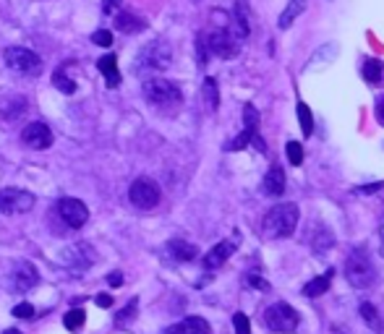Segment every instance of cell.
<instances>
[{"label":"cell","mask_w":384,"mask_h":334,"mask_svg":"<svg viewBox=\"0 0 384 334\" xmlns=\"http://www.w3.org/2000/svg\"><path fill=\"white\" fill-rule=\"evenodd\" d=\"M3 334H21V332H19V329H6Z\"/></svg>","instance_id":"obj_43"},{"label":"cell","mask_w":384,"mask_h":334,"mask_svg":"<svg viewBox=\"0 0 384 334\" xmlns=\"http://www.w3.org/2000/svg\"><path fill=\"white\" fill-rule=\"evenodd\" d=\"M196 60H199V68L207 66V39H204L202 34L196 37Z\"/></svg>","instance_id":"obj_34"},{"label":"cell","mask_w":384,"mask_h":334,"mask_svg":"<svg viewBox=\"0 0 384 334\" xmlns=\"http://www.w3.org/2000/svg\"><path fill=\"white\" fill-rule=\"evenodd\" d=\"M173 63V50H170L168 42H149L147 47H141V53L136 58V71L139 73H152V71H165V68Z\"/></svg>","instance_id":"obj_4"},{"label":"cell","mask_w":384,"mask_h":334,"mask_svg":"<svg viewBox=\"0 0 384 334\" xmlns=\"http://www.w3.org/2000/svg\"><path fill=\"white\" fill-rule=\"evenodd\" d=\"M37 282H40V272H37L29 261H19L16 269H13V288L26 292V290H32Z\"/></svg>","instance_id":"obj_12"},{"label":"cell","mask_w":384,"mask_h":334,"mask_svg":"<svg viewBox=\"0 0 384 334\" xmlns=\"http://www.w3.org/2000/svg\"><path fill=\"white\" fill-rule=\"evenodd\" d=\"M128 199L136 209H155L159 204V186L149 178H136L128 188Z\"/></svg>","instance_id":"obj_8"},{"label":"cell","mask_w":384,"mask_h":334,"mask_svg":"<svg viewBox=\"0 0 384 334\" xmlns=\"http://www.w3.org/2000/svg\"><path fill=\"white\" fill-rule=\"evenodd\" d=\"M311 245H314V251H317L319 256H322L324 251H329V248L335 245V235H332V230L324 227V225H319V230H317V235H314Z\"/></svg>","instance_id":"obj_21"},{"label":"cell","mask_w":384,"mask_h":334,"mask_svg":"<svg viewBox=\"0 0 384 334\" xmlns=\"http://www.w3.org/2000/svg\"><path fill=\"white\" fill-rule=\"evenodd\" d=\"M382 76H384L382 60H376V58H369V60L363 63V78H366L369 84H382Z\"/></svg>","instance_id":"obj_22"},{"label":"cell","mask_w":384,"mask_h":334,"mask_svg":"<svg viewBox=\"0 0 384 334\" xmlns=\"http://www.w3.org/2000/svg\"><path fill=\"white\" fill-rule=\"evenodd\" d=\"M361 319L372 326V332H376V334L384 332V324H382V319H379V313H376V308H374L372 303H361Z\"/></svg>","instance_id":"obj_23"},{"label":"cell","mask_w":384,"mask_h":334,"mask_svg":"<svg viewBox=\"0 0 384 334\" xmlns=\"http://www.w3.org/2000/svg\"><path fill=\"white\" fill-rule=\"evenodd\" d=\"M13 316H16V319H32V316H34V306H32V303H19V306L13 308Z\"/></svg>","instance_id":"obj_35"},{"label":"cell","mask_w":384,"mask_h":334,"mask_svg":"<svg viewBox=\"0 0 384 334\" xmlns=\"http://www.w3.org/2000/svg\"><path fill=\"white\" fill-rule=\"evenodd\" d=\"M53 84H55V89L63 91V94H73V91H76V84H73V78L66 73V68H58L55 73H53Z\"/></svg>","instance_id":"obj_26"},{"label":"cell","mask_w":384,"mask_h":334,"mask_svg":"<svg viewBox=\"0 0 384 334\" xmlns=\"http://www.w3.org/2000/svg\"><path fill=\"white\" fill-rule=\"evenodd\" d=\"M256 134H259V131H254V128H246V125H243V131H241V134H238L225 149L227 152H241V149H246V146L251 144V139H254Z\"/></svg>","instance_id":"obj_27"},{"label":"cell","mask_w":384,"mask_h":334,"mask_svg":"<svg viewBox=\"0 0 384 334\" xmlns=\"http://www.w3.org/2000/svg\"><path fill=\"white\" fill-rule=\"evenodd\" d=\"M345 277L356 290H369L376 285V264L366 248H353L351 256L345 258Z\"/></svg>","instance_id":"obj_1"},{"label":"cell","mask_w":384,"mask_h":334,"mask_svg":"<svg viewBox=\"0 0 384 334\" xmlns=\"http://www.w3.org/2000/svg\"><path fill=\"white\" fill-rule=\"evenodd\" d=\"M121 3H123V0H102V11L105 13L118 11V8H121Z\"/></svg>","instance_id":"obj_37"},{"label":"cell","mask_w":384,"mask_h":334,"mask_svg":"<svg viewBox=\"0 0 384 334\" xmlns=\"http://www.w3.org/2000/svg\"><path fill=\"white\" fill-rule=\"evenodd\" d=\"M335 58H338V45H322L317 53H314L311 63H308L306 68H308V71H314V68H319V60H324V63H332ZM324 63H322V66H324Z\"/></svg>","instance_id":"obj_24"},{"label":"cell","mask_w":384,"mask_h":334,"mask_svg":"<svg viewBox=\"0 0 384 334\" xmlns=\"http://www.w3.org/2000/svg\"><path fill=\"white\" fill-rule=\"evenodd\" d=\"M306 11V0H288V6H285V11L280 13V19H277V26L280 29H290L293 21Z\"/></svg>","instance_id":"obj_18"},{"label":"cell","mask_w":384,"mask_h":334,"mask_svg":"<svg viewBox=\"0 0 384 334\" xmlns=\"http://www.w3.org/2000/svg\"><path fill=\"white\" fill-rule=\"evenodd\" d=\"M233 251H236V243H233V240H222V243H217L215 248L204 256V267L207 269H220L227 258L233 256Z\"/></svg>","instance_id":"obj_14"},{"label":"cell","mask_w":384,"mask_h":334,"mask_svg":"<svg viewBox=\"0 0 384 334\" xmlns=\"http://www.w3.org/2000/svg\"><path fill=\"white\" fill-rule=\"evenodd\" d=\"M97 306H100V308H110V306H113V295H100V298H97Z\"/></svg>","instance_id":"obj_40"},{"label":"cell","mask_w":384,"mask_h":334,"mask_svg":"<svg viewBox=\"0 0 384 334\" xmlns=\"http://www.w3.org/2000/svg\"><path fill=\"white\" fill-rule=\"evenodd\" d=\"M285 149H288V159H290V165L298 167L301 162H304V146L298 144V141H288Z\"/></svg>","instance_id":"obj_30"},{"label":"cell","mask_w":384,"mask_h":334,"mask_svg":"<svg viewBox=\"0 0 384 334\" xmlns=\"http://www.w3.org/2000/svg\"><path fill=\"white\" fill-rule=\"evenodd\" d=\"M249 282L254 285V288H259V290H270V282H267V279H261V277H254V274H251Z\"/></svg>","instance_id":"obj_38"},{"label":"cell","mask_w":384,"mask_h":334,"mask_svg":"<svg viewBox=\"0 0 384 334\" xmlns=\"http://www.w3.org/2000/svg\"><path fill=\"white\" fill-rule=\"evenodd\" d=\"M136 308H139V301H131L128 306H125L123 311H121V316H118V326H125V324H131L134 322V316H136Z\"/></svg>","instance_id":"obj_31"},{"label":"cell","mask_w":384,"mask_h":334,"mask_svg":"<svg viewBox=\"0 0 384 334\" xmlns=\"http://www.w3.org/2000/svg\"><path fill=\"white\" fill-rule=\"evenodd\" d=\"M202 94H204V105L215 112L217 105H220V94H217V81H215V78H204Z\"/></svg>","instance_id":"obj_25"},{"label":"cell","mask_w":384,"mask_h":334,"mask_svg":"<svg viewBox=\"0 0 384 334\" xmlns=\"http://www.w3.org/2000/svg\"><path fill=\"white\" fill-rule=\"evenodd\" d=\"M233 326H236V334H251V322L246 313H236L233 316Z\"/></svg>","instance_id":"obj_32"},{"label":"cell","mask_w":384,"mask_h":334,"mask_svg":"<svg viewBox=\"0 0 384 334\" xmlns=\"http://www.w3.org/2000/svg\"><path fill=\"white\" fill-rule=\"evenodd\" d=\"M110 285H113V288H121V285H123V274H118V272L110 274Z\"/></svg>","instance_id":"obj_41"},{"label":"cell","mask_w":384,"mask_h":334,"mask_svg":"<svg viewBox=\"0 0 384 334\" xmlns=\"http://www.w3.org/2000/svg\"><path fill=\"white\" fill-rule=\"evenodd\" d=\"M298 123H301V131H304V136H311L314 134V115H311V110L306 107V102H298Z\"/></svg>","instance_id":"obj_28"},{"label":"cell","mask_w":384,"mask_h":334,"mask_svg":"<svg viewBox=\"0 0 384 334\" xmlns=\"http://www.w3.org/2000/svg\"><path fill=\"white\" fill-rule=\"evenodd\" d=\"M58 212L63 217V222H66L68 227H73V230H76V227H84L87 220H89V209H87V204L79 199H60Z\"/></svg>","instance_id":"obj_10"},{"label":"cell","mask_w":384,"mask_h":334,"mask_svg":"<svg viewBox=\"0 0 384 334\" xmlns=\"http://www.w3.org/2000/svg\"><path fill=\"white\" fill-rule=\"evenodd\" d=\"M21 141L29 149H50L53 146V131H50L47 123L34 121L21 131Z\"/></svg>","instance_id":"obj_11"},{"label":"cell","mask_w":384,"mask_h":334,"mask_svg":"<svg viewBox=\"0 0 384 334\" xmlns=\"http://www.w3.org/2000/svg\"><path fill=\"white\" fill-rule=\"evenodd\" d=\"M379 240H382V256H384V217L382 222H379Z\"/></svg>","instance_id":"obj_42"},{"label":"cell","mask_w":384,"mask_h":334,"mask_svg":"<svg viewBox=\"0 0 384 334\" xmlns=\"http://www.w3.org/2000/svg\"><path fill=\"white\" fill-rule=\"evenodd\" d=\"M168 251L175 261H193L196 258V245L186 243V240H170Z\"/></svg>","instance_id":"obj_19"},{"label":"cell","mask_w":384,"mask_h":334,"mask_svg":"<svg viewBox=\"0 0 384 334\" xmlns=\"http://www.w3.org/2000/svg\"><path fill=\"white\" fill-rule=\"evenodd\" d=\"M165 334H209V324L199 319V316H189V319L178 322L175 326H170Z\"/></svg>","instance_id":"obj_15"},{"label":"cell","mask_w":384,"mask_h":334,"mask_svg":"<svg viewBox=\"0 0 384 334\" xmlns=\"http://www.w3.org/2000/svg\"><path fill=\"white\" fill-rule=\"evenodd\" d=\"M144 97L157 107H178L183 102V91L168 78H149L144 84Z\"/></svg>","instance_id":"obj_5"},{"label":"cell","mask_w":384,"mask_h":334,"mask_svg":"<svg viewBox=\"0 0 384 334\" xmlns=\"http://www.w3.org/2000/svg\"><path fill=\"white\" fill-rule=\"evenodd\" d=\"M115 26H118V32H123V34H136L147 26V21H141L134 13H121V16L115 19Z\"/></svg>","instance_id":"obj_20"},{"label":"cell","mask_w":384,"mask_h":334,"mask_svg":"<svg viewBox=\"0 0 384 334\" xmlns=\"http://www.w3.org/2000/svg\"><path fill=\"white\" fill-rule=\"evenodd\" d=\"M332 277H335V272L327 269V274H319V277L308 279L304 285V295L306 298H319V295H324L329 290V285H332Z\"/></svg>","instance_id":"obj_17"},{"label":"cell","mask_w":384,"mask_h":334,"mask_svg":"<svg viewBox=\"0 0 384 334\" xmlns=\"http://www.w3.org/2000/svg\"><path fill=\"white\" fill-rule=\"evenodd\" d=\"M91 42L100 47H110L113 45V34L107 32V29H97V32L91 34Z\"/></svg>","instance_id":"obj_33"},{"label":"cell","mask_w":384,"mask_h":334,"mask_svg":"<svg viewBox=\"0 0 384 334\" xmlns=\"http://www.w3.org/2000/svg\"><path fill=\"white\" fill-rule=\"evenodd\" d=\"M374 115H376V121L384 125V94L376 97V105H374Z\"/></svg>","instance_id":"obj_36"},{"label":"cell","mask_w":384,"mask_h":334,"mask_svg":"<svg viewBox=\"0 0 384 334\" xmlns=\"http://www.w3.org/2000/svg\"><path fill=\"white\" fill-rule=\"evenodd\" d=\"M34 206V196L21 188L0 191V214H24Z\"/></svg>","instance_id":"obj_9"},{"label":"cell","mask_w":384,"mask_h":334,"mask_svg":"<svg viewBox=\"0 0 384 334\" xmlns=\"http://www.w3.org/2000/svg\"><path fill=\"white\" fill-rule=\"evenodd\" d=\"M379 188H384V183H369V186H361L358 193H376Z\"/></svg>","instance_id":"obj_39"},{"label":"cell","mask_w":384,"mask_h":334,"mask_svg":"<svg viewBox=\"0 0 384 334\" xmlns=\"http://www.w3.org/2000/svg\"><path fill=\"white\" fill-rule=\"evenodd\" d=\"M6 66L11 68L13 73H21V76H37L42 71V60L37 53L26 50V47H8L6 53Z\"/></svg>","instance_id":"obj_6"},{"label":"cell","mask_w":384,"mask_h":334,"mask_svg":"<svg viewBox=\"0 0 384 334\" xmlns=\"http://www.w3.org/2000/svg\"><path fill=\"white\" fill-rule=\"evenodd\" d=\"M207 39V50L212 53V55L222 58V60H230V58L238 55V50H241V39H238L236 34L230 32V29H215V32L209 34V37H204Z\"/></svg>","instance_id":"obj_7"},{"label":"cell","mask_w":384,"mask_h":334,"mask_svg":"<svg viewBox=\"0 0 384 334\" xmlns=\"http://www.w3.org/2000/svg\"><path fill=\"white\" fill-rule=\"evenodd\" d=\"M261 193L264 196H272V199H277V196H283L285 193V170L283 167H270V173L264 175L261 180Z\"/></svg>","instance_id":"obj_13"},{"label":"cell","mask_w":384,"mask_h":334,"mask_svg":"<svg viewBox=\"0 0 384 334\" xmlns=\"http://www.w3.org/2000/svg\"><path fill=\"white\" fill-rule=\"evenodd\" d=\"M84 322H87V311H81V308H73V311H68L63 316V324H66V329H71V332H79Z\"/></svg>","instance_id":"obj_29"},{"label":"cell","mask_w":384,"mask_h":334,"mask_svg":"<svg viewBox=\"0 0 384 334\" xmlns=\"http://www.w3.org/2000/svg\"><path fill=\"white\" fill-rule=\"evenodd\" d=\"M97 68H100V73L105 76V81H107L110 89L121 87V71H118V60H115V55H102L100 60H97Z\"/></svg>","instance_id":"obj_16"},{"label":"cell","mask_w":384,"mask_h":334,"mask_svg":"<svg viewBox=\"0 0 384 334\" xmlns=\"http://www.w3.org/2000/svg\"><path fill=\"white\" fill-rule=\"evenodd\" d=\"M261 322H264V326H267L270 332L290 334V332H295V326H298V322H301V316H298V311H295L290 303L277 301L261 313Z\"/></svg>","instance_id":"obj_3"},{"label":"cell","mask_w":384,"mask_h":334,"mask_svg":"<svg viewBox=\"0 0 384 334\" xmlns=\"http://www.w3.org/2000/svg\"><path fill=\"white\" fill-rule=\"evenodd\" d=\"M298 206L295 204H277V206H272L270 212L264 214V220H261V230L267 238H274V240H280V238H290L295 230V225H298Z\"/></svg>","instance_id":"obj_2"}]
</instances>
